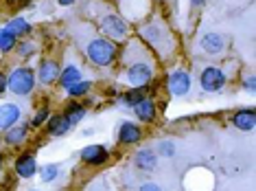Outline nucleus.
<instances>
[{
	"mask_svg": "<svg viewBox=\"0 0 256 191\" xmlns=\"http://www.w3.org/2000/svg\"><path fill=\"white\" fill-rule=\"evenodd\" d=\"M125 82L132 88H144L154 79V60L138 42H130L123 53Z\"/></svg>",
	"mask_w": 256,
	"mask_h": 191,
	"instance_id": "f257e3e1",
	"label": "nucleus"
},
{
	"mask_svg": "<svg viewBox=\"0 0 256 191\" xmlns=\"http://www.w3.org/2000/svg\"><path fill=\"white\" fill-rule=\"evenodd\" d=\"M140 36L160 57H168L176 51V38H173L171 29L166 27V22L158 16L140 27Z\"/></svg>",
	"mask_w": 256,
	"mask_h": 191,
	"instance_id": "f03ea898",
	"label": "nucleus"
},
{
	"mask_svg": "<svg viewBox=\"0 0 256 191\" xmlns=\"http://www.w3.org/2000/svg\"><path fill=\"white\" fill-rule=\"evenodd\" d=\"M84 44H86V55H88V60L92 64H96V66H110V64L116 60V46L112 40L101 38V36H90Z\"/></svg>",
	"mask_w": 256,
	"mask_h": 191,
	"instance_id": "7ed1b4c3",
	"label": "nucleus"
},
{
	"mask_svg": "<svg viewBox=\"0 0 256 191\" xmlns=\"http://www.w3.org/2000/svg\"><path fill=\"white\" fill-rule=\"evenodd\" d=\"M98 29H101L108 36V40H112V42L114 40H125L127 31H130L127 22L120 18L118 14H114V11H108V14L98 16Z\"/></svg>",
	"mask_w": 256,
	"mask_h": 191,
	"instance_id": "20e7f679",
	"label": "nucleus"
},
{
	"mask_svg": "<svg viewBox=\"0 0 256 191\" xmlns=\"http://www.w3.org/2000/svg\"><path fill=\"white\" fill-rule=\"evenodd\" d=\"M7 88L14 95H28L36 88V73L31 68H16L14 73L7 77Z\"/></svg>",
	"mask_w": 256,
	"mask_h": 191,
	"instance_id": "39448f33",
	"label": "nucleus"
},
{
	"mask_svg": "<svg viewBox=\"0 0 256 191\" xmlns=\"http://www.w3.org/2000/svg\"><path fill=\"white\" fill-rule=\"evenodd\" d=\"M200 84L206 92H217L226 86V73L221 71V68L208 66V68H204L200 75Z\"/></svg>",
	"mask_w": 256,
	"mask_h": 191,
	"instance_id": "423d86ee",
	"label": "nucleus"
},
{
	"mask_svg": "<svg viewBox=\"0 0 256 191\" xmlns=\"http://www.w3.org/2000/svg\"><path fill=\"white\" fill-rule=\"evenodd\" d=\"M190 75L186 73V71H173L171 75H168V79H166V88L171 95H176V97H182L186 95V92L190 90Z\"/></svg>",
	"mask_w": 256,
	"mask_h": 191,
	"instance_id": "0eeeda50",
	"label": "nucleus"
},
{
	"mask_svg": "<svg viewBox=\"0 0 256 191\" xmlns=\"http://www.w3.org/2000/svg\"><path fill=\"white\" fill-rule=\"evenodd\" d=\"M200 46H202V51H206V53L219 55V53H224V51H226L228 40L221 36V33H206V36L200 40Z\"/></svg>",
	"mask_w": 256,
	"mask_h": 191,
	"instance_id": "6e6552de",
	"label": "nucleus"
},
{
	"mask_svg": "<svg viewBox=\"0 0 256 191\" xmlns=\"http://www.w3.org/2000/svg\"><path fill=\"white\" fill-rule=\"evenodd\" d=\"M20 114H22V110L18 103H0V127L7 130V127L16 125Z\"/></svg>",
	"mask_w": 256,
	"mask_h": 191,
	"instance_id": "1a4fd4ad",
	"label": "nucleus"
},
{
	"mask_svg": "<svg viewBox=\"0 0 256 191\" xmlns=\"http://www.w3.org/2000/svg\"><path fill=\"white\" fill-rule=\"evenodd\" d=\"M81 158L88 165H101L108 160V149L103 145H88L81 149Z\"/></svg>",
	"mask_w": 256,
	"mask_h": 191,
	"instance_id": "9d476101",
	"label": "nucleus"
},
{
	"mask_svg": "<svg viewBox=\"0 0 256 191\" xmlns=\"http://www.w3.org/2000/svg\"><path fill=\"white\" fill-rule=\"evenodd\" d=\"M232 123H234L238 130H243V132H252L254 125H256V112H254L252 108L238 110L234 117H232Z\"/></svg>",
	"mask_w": 256,
	"mask_h": 191,
	"instance_id": "9b49d317",
	"label": "nucleus"
},
{
	"mask_svg": "<svg viewBox=\"0 0 256 191\" xmlns=\"http://www.w3.org/2000/svg\"><path fill=\"white\" fill-rule=\"evenodd\" d=\"M140 136H142V130L136 123H130V121H125V123L118 127V141L125 143V145H132V143L140 141Z\"/></svg>",
	"mask_w": 256,
	"mask_h": 191,
	"instance_id": "f8f14e48",
	"label": "nucleus"
},
{
	"mask_svg": "<svg viewBox=\"0 0 256 191\" xmlns=\"http://www.w3.org/2000/svg\"><path fill=\"white\" fill-rule=\"evenodd\" d=\"M55 79H60V64L55 60H44L42 66H40V82L53 84Z\"/></svg>",
	"mask_w": 256,
	"mask_h": 191,
	"instance_id": "ddd939ff",
	"label": "nucleus"
},
{
	"mask_svg": "<svg viewBox=\"0 0 256 191\" xmlns=\"http://www.w3.org/2000/svg\"><path fill=\"white\" fill-rule=\"evenodd\" d=\"M134 163L144 171H151V169H156V165H158V154H156L154 149H140V152L136 154V158H134Z\"/></svg>",
	"mask_w": 256,
	"mask_h": 191,
	"instance_id": "4468645a",
	"label": "nucleus"
},
{
	"mask_svg": "<svg viewBox=\"0 0 256 191\" xmlns=\"http://www.w3.org/2000/svg\"><path fill=\"white\" fill-rule=\"evenodd\" d=\"M16 171H18L20 178H31L33 173L38 171V165H36V158L31 154H24L16 160Z\"/></svg>",
	"mask_w": 256,
	"mask_h": 191,
	"instance_id": "2eb2a0df",
	"label": "nucleus"
},
{
	"mask_svg": "<svg viewBox=\"0 0 256 191\" xmlns=\"http://www.w3.org/2000/svg\"><path fill=\"white\" fill-rule=\"evenodd\" d=\"M70 121H68L64 114H57V117H50L48 121V132L53 136H62V134H66L68 130H70Z\"/></svg>",
	"mask_w": 256,
	"mask_h": 191,
	"instance_id": "dca6fc26",
	"label": "nucleus"
},
{
	"mask_svg": "<svg viewBox=\"0 0 256 191\" xmlns=\"http://www.w3.org/2000/svg\"><path fill=\"white\" fill-rule=\"evenodd\" d=\"M81 71L77 66H66L64 71L60 73V84L64 86V88H70V86H74L77 82H81Z\"/></svg>",
	"mask_w": 256,
	"mask_h": 191,
	"instance_id": "f3484780",
	"label": "nucleus"
},
{
	"mask_svg": "<svg viewBox=\"0 0 256 191\" xmlns=\"http://www.w3.org/2000/svg\"><path fill=\"white\" fill-rule=\"evenodd\" d=\"M134 110H136L140 121H154V117H156V106H154V101H149V99L138 101L136 106H134Z\"/></svg>",
	"mask_w": 256,
	"mask_h": 191,
	"instance_id": "a211bd4d",
	"label": "nucleus"
},
{
	"mask_svg": "<svg viewBox=\"0 0 256 191\" xmlns=\"http://www.w3.org/2000/svg\"><path fill=\"white\" fill-rule=\"evenodd\" d=\"M26 125H11L7 127V134H4V141L9 143V145H18L26 138Z\"/></svg>",
	"mask_w": 256,
	"mask_h": 191,
	"instance_id": "6ab92c4d",
	"label": "nucleus"
},
{
	"mask_svg": "<svg viewBox=\"0 0 256 191\" xmlns=\"http://www.w3.org/2000/svg\"><path fill=\"white\" fill-rule=\"evenodd\" d=\"M7 31L14 33L16 38H18V36H26V33L31 31V25H28L24 18H16V20H11L7 25Z\"/></svg>",
	"mask_w": 256,
	"mask_h": 191,
	"instance_id": "aec40b11",
	"label": "nucleus"
},
{
	"mask_svg": "<svg viewBox=\"0 0 256 191\" xmlns=\"http://www.w3.org/2000/svg\"><path fill=\"white\" fill-rule=\"evenodd\" d=\"M84 114H86V110H84V106H79V103H70V106L64 110V117L70 121V123H79V121L84 119Z\"/></svg>",
	"mask_w": 256,
	"mask_h": 191,
	"instance_id": "412c9836",
	"label": "nucleus"
},
{
	"mask_svg": "<svg viewBox=\"0 0 256 191\" xmlns=\"http://www.w3.org/2000/svg\"><path fill=\"white\" fill-rule=\"evenodd\" d=\"M144 99V88H134V90H130L127 95H123L120 97V101L125 103V106H136L138 101H142Z\"/></svg>",
	"mask_w": 256,
	"mask_h": 191,
	"instance_id": "4be33fe9",
	"label": "nucleus"
},
{
	"mask_svg": "<svg viewBox=\"0 0 256 191\" xmlns=\"http://www.w3.org/2000/svg\"><path fill=\"white\" fill-rule=\"evenodd\" d=\"M16 46V36L14 33H9L7 29H0V51L2 53H7Z\"/></svg>",
	"mask_w": 256,
	"mask_h": 191,
	"instance_id": "5701e85b",
	"label": "nucleus"
},
{
	"mask_svg": "<svg viewBox=\"0 0 256 191\" xmlns=\"http://www.w3.org/2000/svg\"><path fill=\"white\" fill-rule=\"evenodd\" d=\"M57 171H60V167L50 163V165H44L42 169H40V176H42L44 182H50V180H55L57 178Z\"/></svg>",
	"mask_w": 256,
	"mask_h": 191,
	"instance_id": "b1692460",
	"label": "nucleus"
},
{
	"mask_svg": "<svg viewBox=\"0 0 256 191\" xmlns=\"http://www.w3.org/2000/svg\"><path fill=\"white\" fill-rule=\"evenodd\" d=\"M88 90H90V82H84V79H81V82H77L74 86H70V88H68V92H70V97H81V95H86Z\"/></svg>",
	"mask_w": 256,
	"mask_h": 191,
	"instance_id": "393cba45",
	"label": "nucleus"
},
{
	"mask_svg": "<svg viewBox=\"0 0 256 191\" xmlns=\"http://www.w3.org/2000/svg\"><path fill=\"white\" fill-rule=\"evenodd\" d=\"M158 152L168 158V156L176 154V143H171V141H162V143H158Z\"/></svg>",
	"mask_w": 256,
	"mask_h": 191,
	"instance_id": "a878e982",
	"label": "nucleus"
},
{
	"mask_svg": "<svg viewBox=\"0 0 256 191\" xmlns=\"http://www.w3.org/2000/svg\"><path fill=\"white\" fill-rule=\"evenodd\" d=\"M48 114H50V110L48 108H42L40 112L36 114V119H33V125H42L46 119H48Z\"/></svg>",
	"mask_w": 256,
	"mask_h": 191,
	"instance_id": "bb28decb",
	"label": "nucleus"
},
{
	"mask_svg": "<svg viewBox=\"0 0 256 191\" xmlns=\"http://www.w3.org/2000/svg\"><path fill=\"white\" fill-rule=\"evenodd\" d=\"M36 51V46H33L31 42H22L20 44V55H28V53H33Z\"/></svg>",
	"mask_w": 256,
	"mask_h": 191,
	"instance_id": "cd10ccee",
	"label": "nucleus"
},
{
	"mask_svg": "<svg viewBox=\"0 0 256 191\" xmlns=\"http://www.w3.org/2000/svg\"><path fill=\"white\" fill-rule=\"evenodd\" d=\"M243 88L252 92V90L256 88V82H254V77H246V82H243Z\"/></svg>",
	"mask_w": 256,
	"mask_h": 191,
	"instance_id": "c85d7f7f",
	"label": "nucleus"
},
{
	"mask_svg": "<svg viewBox=\"0 0 256 191\" xmlns=\"http://www.w3.org/2000/svg\"><path fill=\"white\" fill-rule=\"evenodd\" d=\"M140 191H162V189L156 182H144L142 187H140Z\"/></svg>",
	"mask_w": 256,
	"mask_h": 191,
	"instance_id": "c756f323",
	"label": "nucleus"
},
{
	"mask_svg": "<svg viewBox=\"0 0 256 191\" xmlns=\"http://www.w3.org/2000/svg\"><path fill=\"white\" fill-rule=\"evenodd\" d=\"M4 88H7V77L0 73V92H4Z\"/></svg>",
	"mask_w": 256,
	"mask_h": 191,
	"instance_id": "7c9ffc66",
	"label": "nucleus"
},
{
	"mask_svg": "<svg viewBox=\"0 0 256 191\" xmlns=\"http://www.w3.org/2000/svg\"><path fill=\"white\" fill-rule=\"evenodd\" d=\"M190 3H193L195 7H202V5H206V0H190Z\"/></svg>",
	"mask_w": 256,
	"mask_h": 191,
	"instance_id": "2f4dec72",
	"label": "nucleus"
},
{
	"mask_svg": "<svg viewBox=\"0 0 256 191\" xmlns=\"http://www.w3.org/2000/svg\"><path fill=\"white\" fill-rule=\"evenodd\" d=\"M74 0H60V5H64V7H66V5H72Z\"/></svg>",
	"mask_w": 256,
	"mask_h": 191,
	"instance_id": "473e14b6",
	"label": "nucleus"
},
{
	"mask_svg": "<svg viewBox=\"0 0 256 191\" xmlns=\"http://www.w3.org/2000/svg\"><path fill=\"white\" fill-rule=\"evenodd\" d=\"M0 165H2V156H0Z\"/></svg>",
	"mask_w": 256,
	"mask_h": 191,
	"instance_id": "72a5a7b5",
	"label": "nucleus"
},
{
	"mask_svg": "<svg viewBox=\"0 0 256 191\" xmlns=\"http://www.w3.org/2000/svg\"><path fill=\"white\" fill-rule=\"evenodd\" d=\"M31 191H38V189H31Z\"/></svg>",
	"mask_w": 256,
	"mask_h": 191,
	"instance_id": "f704fd0d",
	"label": "nucleus"
}]
</instances>
